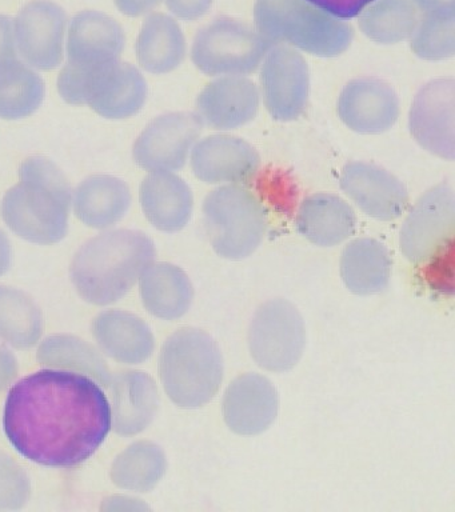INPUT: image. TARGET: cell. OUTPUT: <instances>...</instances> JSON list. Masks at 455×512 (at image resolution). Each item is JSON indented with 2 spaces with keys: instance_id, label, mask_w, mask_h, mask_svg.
Returning a JSON list of instances; mask_svg holds the SVG:
<instances>
[{
  "instance_id": "cell-38",
  "label": "cell",
  "mask_w": 455,
  "mask_h": 512,
  "mask_svg": "<svg viewBox=\"0 0 455 512\" xmlns=\"http://www.w3.org/2000/svg\"><path fill=\"white\" fill-rule=\"evenodd\" d=\"M17 58L15 50L13 20L0 14V63Z\"/></svg>"
},
{
  "instance_id": "cell-11",
  "label": "cell",
  "mask_w": 455,
  "mask_h": 512,
  "mask_svg": "<svg viewBox=\"0 0 455 512\" xmlns=\"http://www.w3.org/2000/svg\"><path fill=\"white\" fill-rule=\"evenodd\" d=\"M259 67V95L271 118L283 123L301 118L310 96L309 64L301 52L271 46Z\"/></svg>"
},
{
  "instance_id": "cell-42",
  "label": "cell",
  "mask_w": 455,
  "mask_h": 512,
  "mask_svg": "<svg viewBox=\"0 0 455 512\" xmlns=\"http://www.w3.org/2000/svg\"><path fill=\"white\" fill-rule=\"evenodd\" d=\"M423 15L455 14V0H410Z\"/></svg>"
},
{
  "instance_id": "cell-33",
  "label": "cell",
  "mask_w": 455,
  "mask_h": 512,
  "mask_svg": "<svg viewBox=\"0 0 455 512\" xmlns=\"http://www.w3.org/2000/svg\"><path fill=\"white\" fill-rule=\"evenodd\" d=\"M410 0H374L358 15L359 28L371 42L390 46L409 40L419 22Z\"/></svg>"
},
{
  "instance_id": "cell-41",
  "label": "cell",
  "mask_w": 455,
  "mask_h": 512,
  "mask_svg": "<svg viewBox=\"0 0 455 512\" xmlns=\"http://www.w3.org/2000/svg\"><path fill=\"white\" fill-rule=\"evenodd\" d=\"M149 510V507L141 500L129 498V496L114 495L103 500L101 511H139Z\"/></svg>"
},
{
  "instance_id": "cell-16",
  "label": "cell",
  "mask_w": 455,
  "mask_h": 512,
  "mask_svg": "<svg viewBox=\"0 0 455 512\" xmlns=\"http://www.w3.org/2000/svg\"><path fill=\"white\" fill-rule=\"evenodd\" d=\"M337 112L350 131L379 135L390 131L398 122L401 104L397 92L385 80L361 76L343 87Z\"/></svg>"
},
{
  "instance_id": "cell-9",
  "label": "cell",
  "mask_w": 455,
  "mask_h": 512,
  "mask_svg": "<svg viewBox=\"0 0 455 512\" xmlns=\"http://www.w3.org/2000/svg\"><path fill=\"white\" fill-rule=\"evenodd\" d=\"M305 344V322L287 300H269L255 312L249 347L259 367L271 372L290 371L301 360Z\"/></svg>"
},
{
  "instance_id": "cell-2",
  "label": "cell",
  "mask_w": 455,
  "mask_h": 512,
  "mask_svg": "<svg viewBox=\"0 0 455 512\" xmlns=\"http://www.w3.org/2000/svg\"><path fill=\"white\" fill-rule=\"evenodd\" d=\"M71 192L57 164L45 156H31L19 167V183L3 196L0 215L19 238L49 246L69 231Z\"/></svg>"
},
{
  "instance_id": "cell-19",
  "label": "cell",
  "mask_w": 455,
  "mask_h": 512,
  "mask_svg": "<svg viewBox=\"0 0 455 512\" xmlns=\"http://www.w3.org/2000/svg\"><path fill=\"white\" fill-rule=\"evenodd\" d=\"M277 388L265 376H238L227 388L223 399V418L231 431L239 435H258L273 424L278 415Z\"/></svg>"
},
{
  "instance_id": "cell-22",
  "label": "cell",
  "mask_w": 455,
  "mask_h": 512,
  "mask_svg": "<svg viewBox=\"0 0 455 512\" xmlns=\"http://www.w3.org/2000/svg\"><path fill=\"white\" fill-rule=\"evenodd\" d=\"M139 198L147 220L162 232L183 230L193 215V191L174 172H150L142 180Z\"/></svg>"
},
{
  "instance_id": "cell-24",
  "label": "cell",
  "mask_w": 455,
  "mask_h": 512,
  "mask_svg": "<svg viewBox=\"0 0 455 512\" xmlns=\"http://www.w3.org/2000/svg\"><path fill=\"white\" fill-rule=\"evenodd\" d=\"M94 339L119 363L139 364L153 355L155 339L145 320L122 310L103 311L94 319Z\"/></svg>"
},
{
  "instance_id": "cell-20",
  "label": "cell",
  "mask_w": 455,
  "mask_h": 512,
  "mask_svg": "<svg viewBox=\"0 0 455 512\" xmlns=\"http://www.w3.org/2000/svg\"><path fill=\"white\" fill-rule=\"evenodd\" d=\"M126 36L121 24L101 11L87 10L75 15L67 39L69 64L97 67L121 59Z\"/></svg>"
},
{
  "instance_id": "cell-8",
  "label": "cell",
  "mask_w": 455,
  "mask_h": 512,
  "mask_svg": "<svg viewBox=\"0 0 455 512\" xmlns=\"http://www.w3.org/2000/svg\"><path fill=\"white\" fill-rule=\"evenodd\" d=\"M270 47L250 24L218 18L195 35L191 60L199 71L211 78L246 76L258 70Z\"/></svg>"
},
{
  "instance_id": "cell-34",
  "label": "cell",
  "mask_w": 455,
  "mask_h": 512,
  "mask_svg": "<svg viewBox=\"0 0 455 512\" xmlns=\"http://www.w3.org/2000/svg\"><path fill=\"white\" fill-rule=\"evenodd\" d=\"M410 48L417 58L439 62L455 54V14L423 15L410 36Z\"/></svg>"
},
{
  "instance_id": "cell-30",
  "label": "cell",
  "mask_w": 455,
  "mask_h": 512,
  "mask_svg": "<svg viewBox=\"0 0 455 512\" xmlns=\"http://www.w3.org/2000/svg\"><path fill=\"white\" fill-rule=\"evenodd\" d=\"M45 82L18 58L0 63V118H29L45 100Z\"/></svg>"
},
{
  "instance_id": "cell-12",
  "label": "cell",
  "mask_w": 455,
  "mask_h": 512,
  "mask_svg": "<svg viewBox=\"0 0 455 512\" xmlns=\"http://www.w3.org/2000/svg\"><path fill=\"white\" fill-rule=\"evenodd\" d=\"M195 112L179 111L158 116L135 140L133 158L143 170H182L203 131Z\"/></svg>"
},
{
  "instance_id": "cell-31",
  "label": "cell",
  "mask_w": 455,
  "mask_h": 512,
  "mask_svg": "<svg viewBox=\"0 0 455 512\" xmlns=\"http://www.w3.org/2000/svg\"><path fill=\"white\" fill-rule=\"evenodd\" d=\"M41 308L18 288L0 286V339L18 350H29L42 338Z\"/></svg>"
},
{
  "instance_id": "cell-4",
  "label": "cell",
  "mask_w": 455,
  "mask_h": 512,
  "mask_svg": "<svg viewBox=\"0 0 455 512\" xmlns=\"http://www.w3.org/2000/svg\"><path fill=\"white\" fill-rule=\"evenodd\" d=\"M255 30L271 44H285L318 58H337L349 50L354 28L307 0H257Z\"/></svg>"
},
{
  "instance_id": "cell-15",
  "label": "cell",
  "mask_w": 455,
  "mask_h": 512,
  "mask_svg": "<svg viewBox=\"0 0 455 512\" xmlns=\"http://www.w3.org/2000/svg\"><path fill=\"white\" fill-rule=\"evenodd\" d=\"M67 16L50 0H33L15 19V38L23 59L31 67L51 71L63 62Z\"/></svg>"
},
{
  "instance_id": "cell-21",
  "label": "cell",
  "mask_w": 455,
  "mask_h": 512,
  "mask_svg": "<svg viewBox=\"0 0 455 512\" xmlns=\"http://www.w3.org/2000/svg\"><path fill=\"white\" fill-rule=\"evenodd\" d=\"M111 428L118 435L134 436L153 422L159 406L158 387L154 379L142 371H121L113 375Z\"/></svg>"
},
{
  "instance_id": "cell-36",
  "label": "cell",
  "mask_w": 455,
  "mask_h": 512,
  "mask_svg": "<svg viewBox=\"0 0 455 512\" xmlns=\"http://www.w3.org/2000/svg\"><path fill=\"white\" fill-rule=\"evenodd\" d=\"M327 14L342 20L357 18L374 0H307Z\"/></svg>"
},
{
  "instance_id": "cell-14",
  "label": "cell",
  "mask_w": 455,
  "mask_h": 512,
  "mask_svg": "<svg viewBox=\"0 0 455 512\" xmlns=\"http://www.w3.org/2000/svg\"><path fill=\"white\" fill-rule=\"evenodd\" d=\"M195 178L213 186L246 184L257 178L262 159L253 144L235 135L215 134L198 140L190 155Z\"/></svg>"
},
{
  "instance_id": "cell-40",
  "label": "cell",
  "mask_w": 455,
  "mask_h": 512,
  "mask_svg": "<svg viewBox=\"0 0 455 512\" xmlns=\"http://www.w3.org/2000/svg\"><path fill=\"white\" fill-rule=\"evenodd\" d=\"M114 2L123 15L139 18V16L153 11L161 3V0H114Z\"/></svg>"
},
{
  "instance_id": "cell-3",
  "label": "cell",
  "mask_w": 455,
  "mask_h": 512,
  "mask_svg": "<svg viewBox=\"0 0 455 512\" xmlns=\"http://www.w3.org/2000/svg\"><path fill=\"white\" fill-rule=\"evenodd\" d=\"M155 256L153 239L145 232H105L79 248L70 266L71 282L87 303L109 306L135 286Z\"/></svg>"
},
{
  "instance_id": "cell-5",
  "label": "cell",
  "mask_w": 455,
  "mask_h": 512,
  "mask_svg": "<svg viewBox=\"0 0 455 512\" xmlns=\"http://www.w3.org/2000/svg\"><path fill=\"white\" fill-rule=\"evenodd\" d=\"M159 376L167 396L177 406H205L218 394L222 384L221 350L205 331L182 328L163 344Z\"/></svg>"
},
{
  "instance_id": "cell-25",
  "label": "cell",
  "mask_w": 455,
  "mask_h": 512,
  "mask_svg": "<svg viewBox=\"0 0 455 512\" xmlns=\"http://www.w3.org/2000/svg\"><path fill=\"white\" fill-rule=\"evenodd\" d=\"M131 206L126 182L111 175H91L79 184L74 195V211L87 227L105 230L121 222Z\"/></svg>"
},
{
  "instance_id": "cell-1",
  "label": "cell",
  "mask_w": 455,
  "mask_h": 512,
  "mask_svg": "<svg viewBox=\"0 0 455 512\" xmlns=\"http://www.w3.org/2000/svg\"><path fill=\"white\" fill-rule=\"evenodd\" d=\"M11 446L31 462L73 468L98 451L111 430V406L95 380L42 370L11 388L3 410Z\"/></svg>"
},
{
  "instance_id": "cell-43",
  "label": "cell",
  "mask_w": 455,
  "mask_h": 512,
  "mask_svg": "<svg viewBox=\"0 0 455 512\" xmlns=\"http://www.w3.org/2000/svg\"><path fill=\"white\" fill-rule=\"evenodd\" d=\"M11 262H13V247L5 232L0 230V276L10 270Z\"/></svg>"
},
{
  "instance_id": "cell-29",
  "label": "cell",
  "mask_w": 455,
  "mask_h": 512,
  "mask_svg": "<svg viewBox=\"0 0 455 512\" xmlns=\"http://www.w3.org/2000/svg\"><path fill=\"white\" fill-rule=\"evenodd\" d=\"M38 362L45 367L85 374L109 387L113 374L97 348L74 335H51L38 348Z\"/></svg>"
},
{
  "instance_id": "cell-26",
  "label": "cell",
  "mask_w": 455,
  "mask_h": 512,
  "mask_svg": "<svg viewBox=\"0 0 455 512\" xmlns=\"http://www.w3.org/2000/svg\"><path fill=\"white\" fill-rule=\"evenodd\" d=\"M135 51L143 70L154 75L170 74L186 58L185 34L177 20L162 12H155L143 22Z\"/></svg>"
},
{
  "instance_id": "cell-35",
  "label": "cell",
  "mask_w": 455,
  "mask_h": 512,
  "mask_svg": "<svg viewBox=\"0 0 455 512\" xmlns=\"http://www.w3.org/2000/svg\"><path fill=\"white\" fill-rule=\"evenodd\" d=\"M30 495L31 482L25 468L0 452V511L25 507Z\"/></svg>"
},
{
  "instance_id": "cell-18",
  "label": "cell",
  "mask_w": 455,
  "mask_h": 512,
  "mask_svg": "<svg viewBox=\"0 0 455 512\" xmlns=\"http://www.w3.org/2000/svg\"><path fill=\"white\" fill-rule=\"evenodd\" d=\"M261 106L259 88L247 76H218L199 92L195 114L203 126L231 131L253 122Z\"/></svg>"
},
{
  "instance_id": "cell-27",
  "label": "cell",
  "mask_w": 455,
  "mask_h": 512,
  "mask_svg": "<svg viewBox=\"0 0 455 512\" xmlns=\"http://www.w3.org/2000/svg\"><path fill=\"white\" fill-rule=\"evenodd\" d=\"M143 306L159 319L174 320L185 315L194 291L186 272L171 263H151L141 275Z\"/></svg>"
},
{
  "instance_id": "cell-10",
  "label": "cell",
  "mask_w": 455,
  "mask_h": 512,
  "mask_svg": "<svg viewBox=\"0 0 455 512\" xmlns=\"http://www.w3.org/2000/svg\"><path fill=\"white\" fill-rule=\"evenodd\" d=\"M454 226L453 188L439 183L427 190L407 215L399 236L403 255L417 266L433 262L453 243Z\"/></svg>"
},
{
  "instance_id": "cell-39",
  "label": "cell",
  "mask_w": 455,
  "mask_h": 512,
  "mask_svg": "<svg viewBox=\"0 0 455 512\" xmlns=\"http://www.w3.org/2000/svg\"><path fill=\"white\" fill-rule=\"evenodd\" d=\"M18 360L9 348L0 346V392L6 390L18 376Z\"/></svg>"
},
{
  "instance_id": "cell-17",
  "label": "cell",
  "mask_w": 455,
  "mask_h": 512,
  "mask_svg": "<svg viewBox=\"0 0 455 512\" xmlns=\"http://www.w3.org/2000/svg\"><path fill=\"white\" fill-rule=\"evenodd\" d=\"M342 191L371 218L391 222L409 207V191L402 180L377 164L355 160L339 176Z\"/></svg>"
},
{
  "instance_id": "cell-32",
  "label": "cell",
  "mask_w": 455,
  "mask_h": 512,
  "mask_svg": "<svg viewBox=\"0 0 455 512\" xmlns=\"http://www.w3.org/2000/svg\"><path fill=\"white\" fill-rule=\"evenodd\" d=\"M167 470L162 448L149 440L133 443L115 458L111 480L123 490L149 492L161 482Z\"/></svg>"
},
{
  "instance_id": "cell-7",
  "label": "cell",
  "mask_w": 455,
  "mask_h": 512,
  "mask_svg": "<svg viewBox=\"0 0 455 512\" xmlns=\"http://www.w3.org/2000/svg\"><path fill=\"white\" fill-rule=\"evenodd\" d=\"M203 220L211 247L223 259L253 255L265 239L267 212L245 184H225L203 202Z\"/></svg>"
},
{
  "instance_id": "cell-37",
  "label": "cell",
  "mask_w": 455,
  "mask_h": 512,
  "mask_svg": "<svg viewBox=\"0 0 455 512\" xmlns=\"http://www.w3.org/2000/svg\"><path fill=\"white\" fill-rule=\"evenodd\" d=\"M167 8L178 19L194 22L209 14L214 0H165Z\"/></svg>"
},
{
  "instance_id": "cell-6",
  "label": "cell",
  "mask_w": 455,
  "mask_h": 512,
  "mask_svg": "<svg viewBox=\"0 0 455 512\" xmlns=\"http://www.w3.org/2000/svg\"><path fill=\"white\" fill-rule=\"evenodd\" d=\"M58 92L73 106L87 104L106 119H127L145 106L147 82L134 64L114 62L97 67H77L67 63L58 76Z\"/></svg>"
},
{
  "instance_id": "cell-23",
  "label": "cell",
  "mask_w": 455,
  "mask_h": 512,
  "mask_svg": "<svg viewBox=\"0 0 455 512\" xmlns=\"http://www.w3.org/2000/svg\"><path fill=\"white\" fill-rule=\"evenodd\" d=\"M295 226L315 246L334 247L354 234L357 215L341 196L315 192L299 204Z\"/></svg>"
},
{
  "instance_id": "cell-28",
  "label": "cell",
  "mask_w": 455,
  "mask_h": 512,
  "mask_svg": "<svg viewBox=\"0 0 455 512\" xmlns=\"http://www.w3.org/2000/svg\"><path fill=\"white\" fill-rule=\"evenodd\" d=\"M341 276L346 287L357 295L385 290L391 276L389 250L375 239L353 240L343 248Z\"/></svg>"
},
{
  "instance_id": "cell-13",
  "label": "cell",
  "mask_w": 455,
  "mask_h": 512,
  "mask_svg": "<svg viewBox=\"0 0 455 512\" xmlns=\"http://www.w3.org/2000/svg\"><path fill=\"white\" fill-rule=\"evenodd\" d=\"M409 130L415 142L439 159L455 156V82L430 80L415 95L409 112Z\"/></svg>"
}]
</instances>
